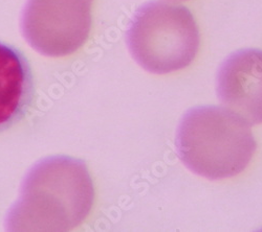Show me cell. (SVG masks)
<instances>
[{
    "instance_id": "5",
    "label": "cell",
    "mask_w": 262,
    "mask_h": 232,
    "mask_svg": "<svg viewBox=\"0 0 262 232\" xmlns=\"http://www.w3.org/2000/svg\"><path fill=\"white\" fill-rule=\"evenodd\" d=\"M217 96L226 108L248 123H262V50L240 49L230 55L217 74Z\"/></svg>"
},
{
    "instance_id": "2",
    "label": "cell",
    "mask_w": 262,
    "mask_h": 232,
    "mask_svg": "<svg viewBox=\"0 0 262 232\" xmlns=\"http://www.w3.org/2000/svg\"><path fill=\"white\" fill-rule=\"evenodd\" d=\"M176 145L189 170L210 180L244 172L257 149L250 123L218 106L190 109L179 124Z\"/></svg>"
},
{
    "instance_id": "7",
    "label": "cell",
    "mask_w": 262,
    "mask_h": 232,
    "mask_svg": "<svg viewBox=\"0 0 262 232\" xmlns=\"http://www.w3.org/2000/svg\"><path fill=\"white\" fill-rule=\"evenodd\" d=\"M176 2H177V0H176Z\"/></svg>"
},
{
    "instance_id": "3",
    "label": "cell",
    "mask_w": 262,
    "mask_h": 232,
    "mask_svg": "<svg viewBox=\"0 0 262 232\" xmlns=\"http://www.w3.org/2000/svg\"><path fill=\"white\" fill-rule=\"evenodd\" d=\"M128 50L148 72L166 74L188 67L199 53V27L184 6L165 2L143 5L126 33Z\"/></svg>"
},
{
    "instance_id": "4",
    "label": "cell",
    "mask_w": 262,
    "mask_h": 232,
    "mask_svg": "<svg viewBox=\"0 0 262 232\" xmlns=\"http://www.w3.org/2000/svg\"><path fill=\"white\" fill-rule=\"evenodd\" d=\"M94 0H28L21 33L37 53L53 58L80 49L92 30Z\"/></svg>"
},
{
    "instance_id": "1",
    "label": "cell",
    "mask_w": 262,
    "mask_h": 232,
    "mask_svg": "<svg viewBox=\"0 0 262 232\" xmlns=\"http://www.w3.org/2000/svg\"><path fill=\"white\" fill-rule=\"evenodd\" d=\"M95 199L85 163L68 156L38 162L27 175L10 209V231H70L89 217Z\"/></svg>"
},
{
    "instance_id": "6",
    "label": "cell",
    "mask_w": 262,
    "mask_h": 232,
    "mask_svg": "<svg viewBox=\"0 0 262 232\" xmlns=\"http://www.w3.org/2000/svg\"><path fill=\"white\" fill-rule=\"evenodd\" d=\"M34 98V79L25 55L0 42V131L23 119Z\"/></svg>"
}]
</instances>
